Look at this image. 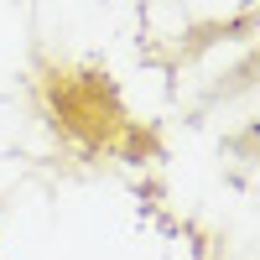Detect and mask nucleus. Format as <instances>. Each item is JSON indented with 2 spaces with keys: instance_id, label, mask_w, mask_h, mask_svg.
Instances as JSON below:
<instances>
[]
</instances>
